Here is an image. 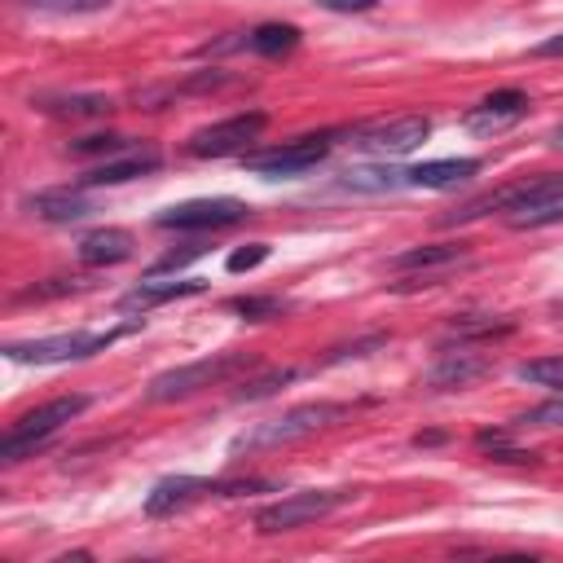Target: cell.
<instances>
[{"mask_svg":"<svg viewBox=\"0 0 563 563\" xmlns=\"http://www.w3.org/2000/svg\"><path fill=\"white\" fill-rule=\"evenodd\" d=\"M340 418H348V405H335V401H313V405H296L282 418H268V423H255L251 432L233 436V453H264V449H282V445H296L322 427H335Z\"/></svg>","mask_w":563,"mask_h":563,"instance_id":"1","label":"cell"},{"mask_svg":"<svg viewBox=\"0 0 563 563\" xmlns=\"http://www.w3.org/2000/svg\"><path fill=\"white\" fill-rule=\"evenodd\" d=\"M84 410H89V397H58V401H45V405L27 410V414L5 432V440H0V458H5V462L32 458L36 449L49 445V436H54L62 423L80 418Z\"/></svg>","mask_w":563,"mask_h":563,"instance_id":"2","label":"cell"},{"mask_svg":"<svg viewBox=\"0 0 563 563\" xmlns=\"http://www.w3.org/2000/svg\"><path fill=\"white\" fill-rule=\"evenodd\" d=\"M242 366H251L246 353H216V357H203V361H189V366H176V370H163L154 383H150V401H185L229 375H238Z\"/></svg>","mask_w":563,"mask_h":563,"instance_id":"3","label":"cell"},{"mask_svg":"<svg viewBox=\"0 0 563 563\" xmlns=\"http://www.w3.org/2000/svg\"><path fill=\"white\" fill-rule=\"evenodd\" d=\"M353 502V489H313V493H291L273 506H260L255 510V528L260 532H291V528H305L340 506Z\"/></svg>","mask_w":563,"mask_h":563,"instance_id":"4","label":"cell"},{"mask_svg":"<svg viewBox=\"0 0 563 563\" xmlns=\"http://www.w3.org/2000/svg\"><path fill=\"white\" fill-rule=\"evenodd\" d=\"M133 331V326H128ZM128 331H71V335H49V340H32V344H10L5 357L10 361H32V366H58V361H84L106 353L115 340H124Z\"/></svg>","mask_w":563,"mask_h":563,"instance_id":"5","label":"cell"},{"mask_svg":"<svg viewBox=\"0 0 563 563\" xmlns=\"http://www.w3.org/2000/svg\"><path fill=\"white\" fill-rule=\"evenodd\" d=\"M331 133L322 137H300L291 146H277V150H260V154H246V172L255 176H268V181H282V176H305L309 168H318L326 154H331Z\"/></svg>","mask_w":563,"mask_h":563,"instance_id":"6","label":"cell"},{"mask_svg":"<svg viewBox=\"0 0 563 563\" xmlns=\"http://www.w3.org/2000/svg\"><path fill=\"white\" fill-rule=\"evenodd\" d=\"M427 133H432V119L427 115H397V119H383V124L361 128L353 137V146L366 150V154H379V159H401L414 146H423Z\"/></svg>","mask_w":563,"mask_h":563,"instance_id":"7","label":"cell"},{"mask_svg":"<svg viewBox=\"0 0 563 563\" xmlns=\"http://www.w3.org/2000/svg\"><path fill=\"white\" fill-rule=\"evenodd\" d=\"M251 207L238 198H194L181 207H168L159 216V229H176V233H207V229H229L238 220H246Z\"/></svg>","mask_w":563,"mask_h":563,"instance_id":"8","label":"cell"},{"mask_svg":"<svg viewBox=\"0 0 563 563\" xmlns=\"http://www.w3.org/2000/svg\"><path fill=\"white\" fill-rule=\"evenodd\" d=\"M264 115L260 111H246V115H233V119H225V124H211V128H198L189 141H185V150L194 154V159H225V154H238V150H246L260 133H264Z\"/></svg>","mask_w":563,"mask_h":563,"instance_id":"9","label":"cell"},{"mask_svg":"<svg viewBox=\"0 0 563 563\" xmlns=\"http://www.w3.org/2000/svg\"><path fill=\"white\" fill-rule=\"evenodd\" d=\"M207 282L203 277H172V282H141V287H133L128 296H119V313H150L168 300H181V296H203Z\"/></svg>","mask_w":563,"mask_h":563,"instance_id":"10","label":"cell"},{"mask_svg":"<svg viewBox=\"0 0 563 563\" xmlns=\"http://www.w3.org/2000/svg\"><path fill=\"white\" fill-rule=\"evenodd\" d=\"M524 111H528V97L519 93V89H502V93H493V97H484L462 124L471 128V133H480V137H489V133H502V128H510V124H519L524 119Z\"/></svg>","mask_w":563,"mask_h":563,"instance_id":"11","label":"cell"},{"mask_svg":"<svg viewBox=\"0 0 563 563\" xmlns=\"http://www.w3.org/2000/svg\"><path fill=\"white\" fill-rule=\"evenodd\" d=\"M211 489H216L211 480H194V475H172V480H159V484L150 489V497H146V515H150V519L176 515V510H185L194 497H203V493H211Z\"/></svg>","mask_w":563,"mask_h":563,"instance_id":"12","label":"cell"},{"mask_svg":"<svg viewBox=\"0 0 563 563\" xmlns=\"http://www.w3.org/2000/svg\"><path fill=\"white\" fill-rule=\"evenodd\" d=\"M471 260V246L467 242H432V246H414L405 255L392 260V273H436V268H458Z\"/></svg>","mask_w":563,"mask_h":563,"instance_id":"13","label":"cell"},{"mask_svg":"<svg viewBox=\"0 0 563 563\" xmlns=\"http://www.w3.org/2000/svg\"><path fill=\"white\" fill-rule=\"evenodd\" d=\"M159 163H163L159 150H137V154H128V159H111V163L89 168V172L80 176V189H93V185H124V181H137V176L154 172Z\"/></svg>","mask_w":563,"mask_h":563,"instance_id":"14","label":"cell"},{"mask_svg":"<svg viewBox=\"0 0 563 563\" xmlns=\"http://www.w3.org/2000/svg\"><path fill=\"white\" fill-rule=\"evenodd\" d=\"M484 375H489V357H480V353H445V357L432 366L427 388L453 392V388H467V383H475V379H484Z\"/></svg>","mask_w":563,"mask_h":563,"instance_id":"15","label":"cell"},{"mask_svg":"<svg viewBox=\"0 0 563 563\" xmlns=\"http://www.w3.org/2000/svg\"><path fill=\"white\" fill-rule=\"evenodd\" d=\"M475 172H480V159H436V163L405 168V181L418 185V189H458Z\"/></svg>","mask_w":563,"mask_h":563,"instance_id":"16","label":"cell"},{"mask_svg":"<svg viewBox=\"0 0 563 563\" xmlns=\"http://www.w3.org/2000/svg\"><path fill=\"white\" fill-rule=\"evenodd\" d=\"M80 260L89 268H106V264H124L133 260V233L128 229H93L80 242Z\"/></svg>","mask_w":563,"mask_h":563,"instance_id":"17","label":"cell"},{"mask_svg":"<svg viewBox=\"0 0 563 563\" xmlns=\"http://www.w3.org/2000/svg\"><path fill=\"white\" fill-rule=\"evenodd\" d=\"M27 207H32L41 220H49V225H71V220H84V216L93 211L80 189H45V194H36Z\"/></svg>","mask_w":563,"mask_h":563,"instance_id":"18","label":"cell"},{"mask_svg":"<svg viewBox=\"0 0 563 563\" xmlns=\"http://www.w3.org/2000/svg\"><path fill=\"white\" fill-rule=\"evenodd\" d=\"M559 220H563V189L541 194V198H532L506 216L510 229H541V225H559Z\"/></svg>","mask_w":563,"mask_h":563,"instance_id":"19","label":"cell"},{"mask_svg":"<svg viewBox=\"0 0 563 563\" xmlns=\"http://www.w3.org/2000/svg\"><path fill=\"white\" fill-rule=\"evenodd\" d=\"M296 45H300V27H291V23H264L246 36V49H255L260 58H282Z\"/></svg>","mask_w":563,"mask_h":563,"instance_id":"20","label":"cell"},{"mask_svg":"<svg viewBox=\"0 0 563 563\" xmlns=\"http://www.w3.org/2000/svg\"><path fill=\"white\" fill-rule=\"evenodd\" d=\"M405 172L397 168H348L344 172V189H357V194H392V189H405Z\"/></svg>","mask_w":563,"mask_h":563,"instance_id":"21","label":"cell"},{"mask_svg":"<svg viewBox=\"0 0 563 563\" xmlns=\"http://www.w3.org/2000/svg\"><path fill=\"white\" fill-rule=\"evenodd\" d=\"M41 111H49L58 119H93V115H106L111 102L97 93H71V97H41Z\"/></svg>","mask_w":563,"mask_h":563,"instance_id":"22","label":"cell"},{"mask_svg":"<svg viewBox=\"0 0 563 563\" xmlns=\"http://www.w3.org/2000/svg\"><path fill=\"white\" fill-rule=\"evenodd\" d=\"M515 322L510 318H489V313H467L458 322H449V335L462 344V340H493V335H510Z\"/></svg>","mask_w":563,"mask_h":563,"instance_id":"23","label":"cell"},{"mask_svg":"<svg viewBox=\"0 0 563 563\" xmlns=\"http://www.w3.org/2000/svg\"><path fill=\"white\" fill-rule=\"evenodd\" d=\"M524 383L532 388H550V392H563V357H541V361H524L515 370Z\"/></svg>","mask_w":563,"mask_h":563,"instance_id":"24","label":"cell"},{"mask_svg":"<svg viewBox=\"0 0 563 563\" xmlns=\"http://www.w3.org/2000/svg\"><path fill=\"white\" fill-rule=\"evenodd\" d=\"M229 309L242 313L246 322H268V318L287 313V300H277V296H238V300H229Z\"/></svg>","mask_w":563,"mask_h":563,"instance_id":"25","label":"cell"},{"mask_svg":"<svg viewBox=\"0 0 563 563\" xmlns=\"http://www.w3.org/2000/svg\"><path fill=\"white\" fill-rule=\"evenodd\" d=\"M300 370H291V366H282V370H268V375H260V379H251V383H242L233 397L238 401H264V397H273L282 383H291Z\"/></svg>","mask_w":563,"mask_h":563,"instance_id":"26","label":"cell"},{"mask_svg":"<svg viewBox=\"0 0 563 563\" xmlns=\"http://www.w3.org/2000/svg\"><path fill=\"white\" fill-rule=\"evenodd\" d=\"M23 5L41 10V14H97L111 5V0H23Z\"/></svg>","mask_w":563,"mask_h":563,"instance_id":"27","label":"cell"},{"mask_svg":"<svg viewBox=\"0 0 563 563\" xmlns=\"http://www.w3.org/2000/svg\"><path fill=\"white\" fill-rule=\"evenodd\" d=\"M519 423H532V427H563V397H554V401H545V405L528 410Z\"/></svg>","mask_w":563,"mask_h":563,"instance_id":"28","label":"cell"},{"mask_svg":"<svg viewBox=\"0 0 563 563\" xmlns=\"http://www.w3.org/2000/svg\"><path fill=\"white\" fill-rule=\"evenodd\" d=\"M124 146H128V137L106 133V137H84V141H76L71 150H76V154H115V150H124Z\"/></svg>","mask_w":563,"mask_h":563,"instance_id":"29","label":"cell"},{"mask_svg":"<svg viewBox=\"0 0 563 563\" xmlns=\"http://www.w3.org/2000/svg\"><path fill=\"white\" fill-rule=\"evenodd\" d=\"M264 260H268V246H264V242H251V246H242V251H233V255H229V273L260 268Z\"/></svg>","mask_w":563,"mask_h":563,"instance_id":"30","label":"cell"},{"mask_svg":"<svg viewBox=\"0 0 563 563\" xmlns=\"http://www.w3.org/2000/svg\"><path fill=\"white\" fill-rule=\"evenodd\" d=\"M388 344V335H370V340H357V344H344V348H335L331 357H326V366H335V361H348V357H366L370 348H383Z\"/></svg>","mask_w":563,"mask_h":563,"instance_id":"31","label":"cell"},{"mask_svg":"<svg viewBox=\"0 0 563 563\" xmlns=\"http://www.w3.org/2000/svg\"><path fill=\"white\" fill-rule=\"evenodd\" d=\"M203 251H207L203 242H189L185 251H172V255H163V260L154 264V273H172V268H185V264H189V260H198Z\"/></svg>","mask_w":563,"mask_h":563,"instance_id":"32","label":"cell"},{"mask_svg":"<svg viewBox=\"0 0 563 563\" xmlns=\"http://www.w3.org/2000/svg\"><path fill=\"white\" fill-rule=\"evenodd\" d=\"M322 10H331V14H366V10H375L379 0H318Z\"/></svg>","mask_w":563,"mask_h":563,"instance_id":"33","label":"cell"},{"mask_svg":"<svg viewBox=\"0 0 563 563\" xmlns=\"http://www.w3.org/2000/svg\"><path fill=\"white\" fill-rule=\"evenodd\" d=\"M532 54H537V58H563V36H554V41H545V45H537Z\"/></svg>","mask_w":563,"mask_h":563,"instance_id":"34","label":"cell"},{"mask_svg":"<svg viewBox=\"0 0 563 563\" xmlns=\"http://www.w3.org/2000/svg\"><path fill=\"white\" fill-rule=\"evenodd\" d=\"M440 440H445V432H418V436H414L418 449H423V445H440Z\"/></svg>","mask_w":563,"mask_h":563,"instance_id":"35","label":"cell"},{"mask_svg":"<svg viewBox=\"0 0 563 563\" xmlns=\"http://www.w3.org/2000/svg\"><path fill=\"white\" fill-rule=\"evenodd\" d=\"M550 146H554V150H563V124H559V128L550 133Z\"/></svg>","mask_w":563,"mask_h":563,"instance_id":"36","label":"cell"}]
</instances>
